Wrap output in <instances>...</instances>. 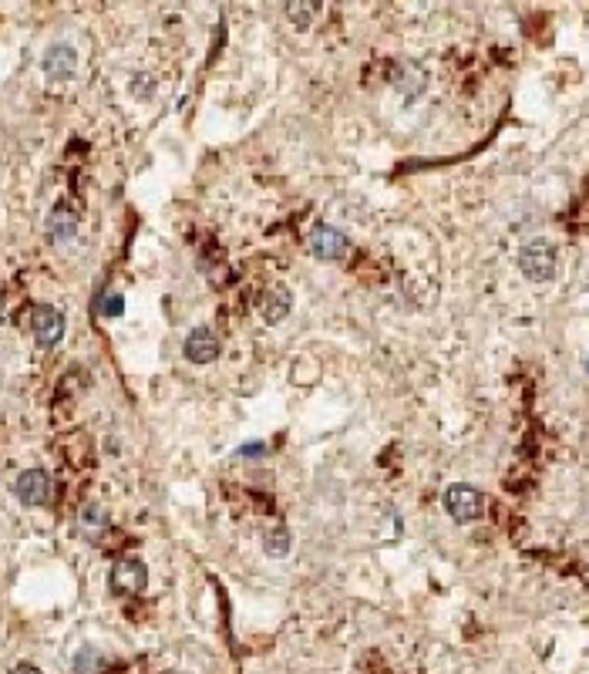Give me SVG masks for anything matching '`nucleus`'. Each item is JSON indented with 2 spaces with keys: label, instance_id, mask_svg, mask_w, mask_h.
I'll return each mask as SVG.
<instances>
[{
  "label": "nucleus",
  "instance_id": "nucleus-13",
  "mask_svg": "<svg viewBox=\"0 0 589 674\" xmlns=\"http://www.w3.org/2000/svg\"><path fill=\"white\" fill-rule=\"evenodd\" d=\"M98 664H102V658H98L94 651H81V654H78V661H75L78 674H88L91 668H98Z\"/></svg>",
  "mask_w": 589,
  "mask_h": 674
},
{
  "label": "nucleus",
  "instance_id": "nucleus-12",
  "mask_svg": "<svg viewBox=\"0 0 589 674\" xmlns=\"http://www.w3.org/2000/svg\"><path fill=\"white\" fill-rule=\"evenodd\" d=\"M290 547H293V537H290V530L287 526H273V530H266L263 533V550L270 553V556H287Z\"/></svg>",
  "mask_w": 589,
  "mask_h": 674
},
{
  "label": "nucleus",
  "instance_id": "nucleus-16",
  "mask_svg": "<svg viewBox=\"0 0 589 674\" xmlns=\"http://www.w3.org/2000/svg\"><path fill=\"white\" fill-rule=\"evenodd\" d=\"M11 674H41V668H34V664H17Z\"/></svg>",
  "mask_w": 589,
  "mask_h": 674
},
{
  "label": "nucleus",
  "instance_id": "nucleus-1",
  "mask_svg": "<svg viewBox=\"0 0 589 674\" xmlns=\"http://www.w3.org/2000/svg\"><path fill=\"white\" fill-rule=\"evenodd\" d=\"M519 270L529 276L532 284H549L556 276V250L545 240H532L519 253Z\"/></svg>",
  "mask_w": 589,
  "mask_h": 674
},
{
  "label": "nucleus",
  "instance_id": "nucleus-2",
  "mask_svg": "<svg viewBox=\"0 0 589 674\" xmlns=\"http://www.w3.org/2000/svg\"><path fill=\"white\" fill-rule=\"evenodd\" d=\"M445 509L454 522H475L485 513V496L475 486H465V482H454L445 492Z\"/></svg>",
  "mask_w": 589,
  "mask_h": 674
},
{
  "label": "nucleus",
  "instance_id": "nucleus-8",
  "mask_svg": "<svg viewBox=\"0 0 589 674\" xmlns=\"http://www.w3.org/2000/svg\"><path fill=\"white\" fill-rule=\"evenodd\" d=\"M41 68H45V75L51 78V81H68V78H75V68H78V54L71 45H51L45 51V62H41Z\"/></svg>",
  "mask_w": 589,
  "mask_h": 674
},
{
  "label": "nucleus",
  "instance_id": "nucleus-15",
  "mask_svg": "<svg viewBox=\"0 0 589 674\" xmlns=\"http://www.w3.org/2000/svg\"><path fill=\"white\" fill-rule=\"evenodd\" d=\"M259 452H266V445H259V442L242 445V456H259Z\"/></svg>",
  "mask_w": 589,
  "mask_h": 674
},
{
  "label": "nucleus",
  "instance_id": "nucleus-3",
  "mask_svg": "<svg viewBox=\"0 0 589 674\" xmlns=\"http://www.w3.org/2000/svg\"><path fill=\"white\" fill-rule=\"evenodd\" d=\"M30 331H34V341L41 348H54L61 337H64V317H61L58 307H34L30 310Z\"/></svg>",
  "mask_w": 589,
  "mask_h": 674
},
{
  "label": "nucleus",
  "instance_id": "nucleus-17",
  "mask_svg": "<svg viewBox=\"0 0 589 674\" xmlns=\"http://www.w3.org/2000/svg\"><path fill=\"white\" fill-rule=\"evenodd\" d=\"M4 314H7V307H4V293H0V321H4Z\"/></svg>",
  "mask_w": 589,
  "mask_h": 674
},
{
  "label": "nucleus",
  "instance_id": "nucleus-10",
  "mask_svg": "<svg viewBox=\"0 0 589 674\" xmlns=\"http://www.w3.org/2000/svg\"><path fill=\"white\" fill-rule=\"evenodd\" d=\"M108 530V513L102 503H85L81 506V513H78V533L85 539H91V543H98V539L105 537Z\"/></svg>",
  "mask_w": 589,
  "mask_h": 674
},
{
  "label": "nucleus",
  "instance_id": "nucleus-6",
  "mask_svg": "<svg viewBox=\"0 0 589 674\" xmlns=\"http://www.w3.org/2000/svg\"><path fill=\"white\" fill-rule=\"evenodd\" d=\"M14 492L24 506H47V499H51V475L45 469H28V473L17 475Z\"/></svg>",
  "mask_w": 589,
  "mask_h": 674
},
{
  "label": "nucleus",
  "instance_id": "nucleus-18",
  "mask_svg": "<svg viewBox=\"0 0 589 674\" xmlns=\"http://www.w3.org/2000/svg\"><path fill=\"white\" fill-rule=\"evenodd\" d=\"M166 674H176V671H166Z\"/></svg>",
  "mask_w": 589,
  "mask_h": 674
},
{
  "label": "nucleus",
  "instance_id": "nucleus-7",
  "mask_svg": "<svg viewBox=\"0 0 589 674\" xmlns=\"http://www.w3.org/2000/svg\"><path fill=\"white\" fill-rule=\"evenodd\" d=\"M185 358H189L192 365H209V361H216V358H219V334H216L212 327L189 331V337H185Z\"/></svg>",
  "mask_w": 589,
  "mask_h": 674
},
{
  "label": "nucleus",
  "instance_id": "nucleus-11",
  "mask_svg": "<svg viewBox=\"0 0 589 674\" xmlns=\"http://www.w3.org/2000/svg\"><path fill=\"white\" fill-rule=\"evenodd\" d=\"M75 233H78L75 210H68L64 202L54 206L51 216H47V240H51V243H68V240H75Z\"/></svg>",
  "mask_w": 589,
  "mask_h": 674
},
{
  "label": "nucleus",
  "instance_id": "nucleus-9",
  "mask_svg": "<svg viewBox=\"0 0 589 674\" xmlns=\"http://www.w3.org/2000/svg\"><path fill=\"white\" fill-rule=\"evenodd\" d=\"M290 307H293V300L283 287H263L257 293V314L266 324H280L290 314Z\"/></svg>",
  "mask_w": 589,
  "mask_h": 674
},
{
  "label": "nucleus",
  "instance_id": "nucleus-5",
  "mask_svg": "<svg viewBox=\"0 0 589 674\" xmlns=\"http://www.w3.org/2000/svg\"><path fill=\"white\" fill-rule=\"evenodd\" d=\"M149 583V570L135 556H125L111 567V590L115 594H142Z\"/></svg>",
  "mask_w": 589,
  "mask_h": 674
},
{
  "label": "nucleus",
  "instance_id": "nucleus-4",
  "mask_svg": "<svg viewBox=\"0 0 589 674\" xmlns=\"http://www.w3.org/2000/svg\"><path fill=\"white\" fill-rule=\"evenodd\" d=\"M310 250H314L317 260H340V257L350 250V243H348V236L337 230V226H331V223H317V226L310 230Z\"/></svg>",
  "mask_w": 589,
  "mask_h": 674
},
{
  "label": "nucleus",
  "instance_id": "nucleus-14",
  "mask_svg": "<svg viewBox=\"0 0 589 674\" xmlns=\"http://www.w3.org/2000/svg\"><path fill=\"white\" fill-rule=\"evenodd\" d=\"M102 310H105L108 317H119V314H121V297H119V293H108L105 300H102Z\"/></svg>",
  "mask_w": 589,
  "mask_h": 674
}]
</instances>
